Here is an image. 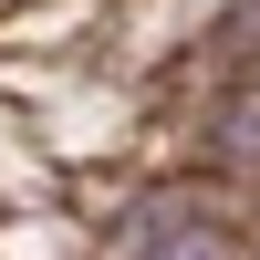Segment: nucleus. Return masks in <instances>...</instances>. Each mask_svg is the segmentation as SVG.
Here are the masks:
<instances>
[{"label":"nucleus","mask_w":260,"mask_h":260,"mask_svg":"<svg viewBox=\"0 0 260 260\" xmlns=\"http://www.w3.org/2000/svg\"><path fill=\"white\" fill-rule=\"evenodd\" d=\"M115 240H125V260H240V229L208 187H146Z\"/></svg>","instance_id":"nucleus-1"},{"label":"nucleus","mask_w":260,"mask_h":260,"mask_svg":"<svg viewBox=\"0 0 260 260\" xmlns=\"http://www.w3.org/2000/svg\"><path fill=\"white\" fill-rule=\"evenodd\" d=\"M208 156L260 177V73H229L219 83V104H208Z\"/></svg>","instance_id":"nucleus-2"}]
</instances>
